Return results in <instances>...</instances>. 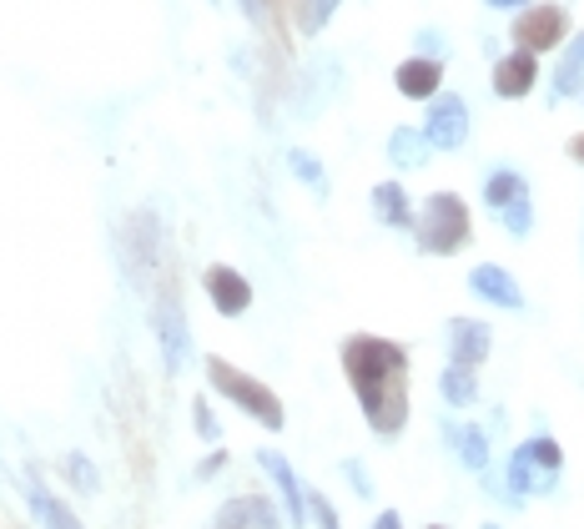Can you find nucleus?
<instances>
[{
    "label": "nucleus",
    "mask_w": 584,
    "mask_h": 529,
    "mask_svg": "<svg viewBox=\"0 0 584 529\" xmlns=\"http://www.w3.org/2000/svg\"><path fill=\"white\" fill-rule=\"evenodd\" d=\"M212 529H277V509L262 494H237L217 509Z\"/></svg>",
    "instance_id": "2eb2a0df"
},
{
    "label": "nucleus",
    "mask_w": 584,
    "mask_h": 529,
    "mask_svg": "<svg viewBox=\"0 0 584 529\" xmlns=\"http://www.w3.org/2000/svg\"><path fill=\"white\" fill-rule=\"evenodd\" d=\"M584 86V31L570 40V51H564V61L555 67V96H574Z\"/></svg>",
    "instance_id": "4be33fe9"
},
{
    "label": "nucleus",
    "mask_w": 584,
    "mask_h": 529,
    "mask_svg": "<svg viewBox=\"0 0 584 529\" xmlns=\"http://www.w3.org/2000/svg\"><path fill=\"white\" fill-rule=\"evenodd\" d=\"M65 479H71L76 490H86V494H96V490H102V474H96V464L86 459V454H81V449H71V454H65Z\"/></svg>",
    "instance_id": "b1692460"
},
{
    "label": "nucleus",
    "mask_w": 584,
    "mask_h": 529,
    "mask_svg": "<svg viewBox=\"0 0 584 529\" xmlns=\"http://www.w3.org/2000/svg\"><path fill=\"white\" fill-rule=\"evenodd\" d=\"M368 202H373V212H378V223H383V227L414 232L418 212H414V202H408V187H403V182H378L373 192H368Z\"/></svg>",
    "instance_id": "dca6fc26"
},
{
    "label": "nucleus",
    "mask_w": 584,
    "mask_h": 529,
    "mask_svg": "<svg viewBox=\"0 0 584 529\" xmlns=\"http://www.w3.org/2000/svg\"><path fill=\"white\" fill-rule=\"evenodd\" d=\"M424 136H429L433 152H458L468 142V106L464 96H433L429 121H424Z\"/></svg>",
    "instance_id": "0eeeda50"
},
{
    "label": "nucleus",
    "mask_w": 584,
    "mask_h": 529,
    "mask_svg": "<svg viewBox=\"0 0 584 529\" xmlns=\"http://www.w3.org/2000/svg\"><path fill=\"white\" fill-rule=\"evenodd\" d=\"M373 529H403L398 509H383V515H378V519H373Z\"/></svg>",
    "instance_id": "72a5a7b5"
},
{
    "label": "nucleus",
    "mask_w": 584,
    "mask_h": 529,
    "mask_svg": "<svg viewBox=\"0 0 584 529\" xmlns=\"http://www.w3.org/2000/svg\"><path fill=\"white\" fill-rule=\"evenodd\" d=\"M343 378H348L358 409L378 438L403 434L408 423V348L383 333H348L338 348Z\"/></svg>",
    "instance_id": "f257e3e1"
},
{
    "label": "nucleus",
    "mask_w": 584,
    "mask_h": 529,
    "mask_svg": "<svg viewBox=\"0 0 584 529\" xmlns=\"http://www.w3.org/2000/svg\"><path fill=\"white\" fill-rule=\"evenodd\" d=\"M529 449H534V459L545 464V469H564V449H559V444H555V438H549V434L529 438Z\"/></svg>",
    "instance_id": "c85d7f7f"
},
{
    "label": "nucleus",
    "mask_w": 584,
    "mask_h": 529,
    "mask_svg": "<svg viewBox=\"0 0 584 529\" xmlns=\"http://www.w3.org/2000/svg\"><path fill=\"white\" fill-rule=\"evenodd\" d=\"M343 474H348V484H353V490H358V494H363V500H373V479L363 474V464H358V459H348V464H343Z\"/></svg>",
    "instance_id": "c756f323"
},
{
    "label": "nucleus",
    "mask_w": 584,
    "mask_h": 529,
    "mask_svg": "<svg viewBox=\"0 0 584 529\" xmlns=\"http://www.w3.org/2000/svg\"><path fill=\"white\" fill-rule=\"evenodd\" d=\"M443 434H449V444L458 449L464 469H474V474L489 469V434H484L479 423H454V429H443Z\"/></svg>",
    "instance_id": "6ab92c4d"
},
{
    "label": "nucleus",
    "mask_w": 584,
    "mask_h": 529,
    "mask_svg": "<svg viewBox=\"0 0 584 529\" xmlns=\"http://www.w3.org/2000/svg\"><path fill=\"white\" fill-rule=\"evenodd\" d=\"M258 464H262V469H267V479H273V484H277V494H283L287 525H293V529H302L312 515H308V490H302V484H298V474H293V464H287L277 449H258Z\"/></svg>",
    "instance_id": "9b49d317"
},
{
    "label": "nucleus",
    "mask_w": 584,
    "mask_h": 529,
    "mask_svg": "<svg viewBox=\"0 0 584 529\" xmlns=\"http://www.w3.org/2000/svg\"><path fill=\"white\" fill-rule=\"evenodd\" d=\"M287 167H293V177H302V182H308L312 192H327V172H323V161L312 157V152L293 146V152H287Z\"/></svg>",
    "instance_id": "5701e85b"
},
{
    "label": "nucleus",
    "mask_w": 584,
    "mask_h": 529,
    "mask_svg": "<svg viewBox=\"0 0 584 529\" xmlns=\"http://www.w3.org/2000/svg\"><path fill=\"white\" fill-rule=\"evenodd\" d=\"M121 263H127L131 282H142L156 267V217L152 212H131V217H121Z\"/></svg>",
    "instance_id": "423d86ee"
},
{
    "label": "nucleus",
    "mask_w": 584,
    "mask_h": 529,
    "mask_svg": "<svg viewBox=\"0 0 584 529\" xmlns=\"http://www.w3.org/2000/svg\"><path fill=\"white\" fill-rule=\"evenodd\" d=\"M484 529H499V525H484Z\"/></svg>",
    "instance_id": "c9c22d12"
},
{
    "label": "nucleus",
    "mask_w": 584,
    "mask_h": 529,
    "mask_svg": "<svg viewBox=\"0 0 584 529\" xmlns=\"http://www.w3.org/2000/svg\"><path fill=\"white\" fill-rule=\"evenodd\" d=\"M26 500H31V515H36L46 529H86V525L76 519V509H65V504L56 500V494L46 490V484H36V479H31Z\"/></svg>",
    "instance_id": "aec40b11"
},
{
    "label": "nucleus",
    "mask_w": 584,
    "mask_h": 529,
    "mask_svg": "<svg viewBox=\"0 0 584 529\" xmlns=\"http://www.w3.org/2000/svg\"><path fill=\"white\" fill-rule=\"evenodd\" d=\"M484 5H493V11H529L534 0H484Z\"/></svg>",
    "instance_id": "473e14b6"
},
{
    "label": "nucleus",
    "mask_w": 584,
    "mask_h": 529,
    "mask_svg": "<svg viewBox=\"0 0 584 529\" xmlns=\"http://www.w3.org/2000/svg\"><path fill=\"white\" fill-rule=\"evenodd\" d=\"M564 152H570V161H580V167H584V132H574V136H570V146H564Z\"/></svg>",
    "instance_id": "f704fd0d"
},
{
    "label": "nucleus",
    "mask_w": 584,
    "mask_h": 529,
    "mask_svg": "<svg viewBox=\"0 0 584 529\" xmlns=\"http://www.w3.org/2000/svg\"><path fill=\"white\" fill-rule=\"evenodd\" d=\"M493 353V328L479 317H449V363L479 369L484 358Z\"/></svg>",
    "instance_id": "9d476101"
},
{
    "label": "nucleus",
    "mask_w": 584,
    "mask_h": 529,
    "mask_svg": "<svg viewBox=\"0 0 584 529\" xmlns=\"http://www.w3.org/2000/svg\"><path fill=\"white\" fill-rule=\"evenodd\" d=\"M343 0H302V31L308 36H318V31L333 21V11H338Z\"/></svg>",
    "instance_id": "bb28decb"
},
{
    "label": "nucleus",
    "mask_w": 584,
    "mask_h": 529,
    "mask_svg": "<svg viewBox=\"0 0 584 529\" xmlns=\"http://www.w3.org/2000/svg\"><path fill=\"white\" fill-rule=\"evenodd\" d=\"M242 11L252 26H273V5H267V0H242Z\"/></svg>",
    "instance_id": "7c9ffc66"
},
{
    "label": "nucleus",
    "mask_w": 584,
    "mask_h": 529,
    "mask_svg": "<svg viewBox=\"0 0 584 529\" xmlns=\"http://www.w3.org/2000/svg\"><path fill=\"white\" fill-rule=\"evenodd\" d=\"M202 292H207V303L217 308L222 317H242L247 308H252V282H247V273H237V267H227V263L202 267Z\"/></svg>",
    "instance_id": "6e6552de"
},
{
    "label": "nucleus",
    "mask_w": 584,
    "mask_h": 529,
    "mask_svg": "<svg viewBox=\"0 0 584 529\" xmlns=\"http://www.w3.org/2000/svg\"><path fill=\"white\" fill-rule=\"evenodd\" d=\"M414 238L418 252L429 257H454L474 242V217H468V202L458 192H429L424 207H418V223H414Z\"/></svg>",
    "instance_id": "7ed1b4c3"
},
{
    "label": "nucleus",
    "mask_w": 584,
    "mask_h": 529,
    "mask_svg": "<svg viewBox=\"0 0 584 529\" xmlns=\"http://www.w3.org/2000/svg\"><path fill=\"white\" fill-rule=\"evenodd\" d=\"M468 292L489 308H504V313H524V288L514 282V273L499 263H479L468 273Z\"/></svg>",
    "instance_id": "1a4fd4ad"
},
{
    "label": "nucleus",
    "mask_w": 584,
    "mask_h": 529,
    "mask_svg": "<svg viewBox=\"0 0 584 529\" xmlns=\"http://www.w3.org/2000/svg\"><path fill=\"white\" fill-rule=\"evenodd\" d=\"M202 369H207V384L217 388L227 404H237V409L247 413L252 423H262L267 434H277L287 423V409H283V398L273 394V388L262 384V378H252L247 369H237V363H227L222 353H207L202 358Z\"/></svg>",
    "instance_id": "f03ea898"
},
{
    "label": "nucleus",
    "mask_w": 584,
    "mask_h": 529,
    "mask_svg": "<svg viewBox=\"0 0 584 529\" xmlns=\"http://www.w3.org/2000/svg\"><path fill=\"white\" fill-rule=\"evenodd\" d=\"M499 223H504L509 238H529V227H534V202H529V197H520L514 207L499 212Z\"/></svg>",
    "instance_id": "393cba45"
},
{
    "label": "nucleus",
    "mask_w": 584,
    "mask_h": 529,
    "mask_svg": "<svg viewBox=\"0 0 584 529\" xmlns=\"http://www.w3.org/2000/svg\"><path fill=\"white\" fill-rule=\"evenodd\" d=\"M520 197H529V182H524L514 167H493V172L484 177V207H489V212L514 207Z\"/></svg>",
    "instance_id": "a211bd4d"
},
{
    "label": "nucleus",
    "mask_w": 584,
    "mask_h": 529,
    "mask_svg": "<svg viewBox=\"0 0 584 529\" xmlns=\"http://www.w3.org/2000/svg\"><path fill=\"white\" fill-rule=\"evenodd\" d=\"M308 515H312V525H318V529H343L333 500H327V494H318V490H308Z\"/></svg>",
    "instance_id": "cd10ccee"
},
{
    "label": "nucleus",
    "mask_w": 584,
    "mask_h": 529,
    "mask_svg": "<svg viewBox=\"0 0 584 529\" xmlns=\"http://www.w3.org/2000/svg\"><path fill=\"white\" fill-rule=\"evenodd\" d=\"M152 328H156V348H162V369L177 378L192 358V328H187V313H182V298L177 292H162L156 298V313H152Z\"/></svg>",
    "instance_id": "20e7f679"
},
{
    "label": "nucleus",
    "mask_w": 584,
    "mask_h": 529,
    "mask_svg": "<svg viewBox=\"0 0 584 529\" xmlns=\"http://www.w3.org/2000/svg\"><path fill=\"white\" fill-rule=\"evenodd\" d=\"M509 31H514V46H520V51L545 56L570 36V11H564V5H529V11H520V21Z\"/></svg>",
    "instance_id": "39448f33"
},
{
    "label": "nucleus",
    "mask_w": 584,
    "mask_h": 529,
    "mask_svg": "<svg viewBox=\"0 0 584 529\" xmlns=\"http://www.w3.org/2000/svg\"><path fill=\"white\" fill-rule=\"evenodd\" d=\"M393 86H398L408 101H433L443 86V61L439 56H408L393 67Z\"/></svg>",
    "instance_id": "4468645a"
},
{
    "label": "nucleus",
    "mask_w": 584,
    "mask_h": 529,
    "mask_svg": "<svg viewBox=\"0 0 584 529\" xmlns=\"http://www.w3.org/2000/svg\"><path fill=\"white\" fill-rule=\"evenodd\" d=\"M192 429H196V438H202V444H217V438H222V423H217V413H212V404L202 394L192 398Z\"/></svg>",
    "instance_id": "a878e982"
},
{
    "label": "nucleus",
    "mask_w": 584,
    "mask_h": 529,
    "mask_svg": "<svg viewBox=\"0 0 584 529\" xmlns=\"http://www.w3.org/2000/svg\"><path fill=\"white\" fill-rule=\"evenodd\" d=\"M429 136L418 132V127H393L389 132V161L398 167V172H418L424 161H429Z\"/></svg>",
    "instance_id": "f3484780"
},
{
    "label": "nucleus",
    "mask_w": 584,
    "mask_h": 529,
    "mask_svg": "<svg viewBox=\"0 0 584 529\" xmlns=\"http://www.w3.org/2000/svg\"><path fill=\"white\" fill-rule=\"evenodd\" d=\"M429 529H443V525H429Z\"/></svg>",
    "instance_id": "e433bc0d"
},
{
    "label": "nucleus",
    "mask_w": 584,
    "mask_h": 529,
    "mask_svg": "<svg viewBox=\"0 0 584 529\" xmlns=\"http://www.w3.org/2000/svg\"><path fill=\"white\" fill-rule=\"evenodd\" d=\"M534 81H539V56L534 51H514L499 56L493 61V96H504V101H520V96L534 92Z\"/></svg>",
    "instance_id": "f8f14e48"
},
{
    "label": "nucleus",
    "mask_w": 584,
    "mask_h": 529,
    "mask_svg": "<svg viewBox=\"0 0 584 529\" xmlns=\"http://www.w3.org/2000/svg\"><path fill=\"white\" fill-rule=\"evenodd\" d=\"M222 469H227V449H217L212 459L196 464V479H212V474H222Z\"/></svg>",
    "instance_id": "2f4dec72"
},
{
    "label": "nucleus",
    "mask_w": 584,
    "mask_h": 529,
    "mask_svg": "<svg viewBox=\"0 0 584 529\" xmlns=\"http://www.w3.org/2000/svg\"><path fill=\"white\" fill-rule=\"evenodd\" d=\"M439 394L449 409H468V404H479V378H474V369H464V363H449V369L439 373Z\"/></svg>",
    "instance_id": "412c9836"
},
{
    "label": "nucleus",
    "mask_w": 584,
    "mask_h": 529,
    "mask_svg": "<svg viewBox=\"0 0 584 529\" xmlns=\"http://www.w3.org/2000/svg\"><path fill=\"white\" fill-rule=\"evenodd\" d=\"M504 479H509V494H514V500H529V494H549V490H555L559 469H545V464L534 459L529 444H520V449L509 454Z\"/></svg>",
    "instance_id": "ddd939ff"
}]
</instances>
